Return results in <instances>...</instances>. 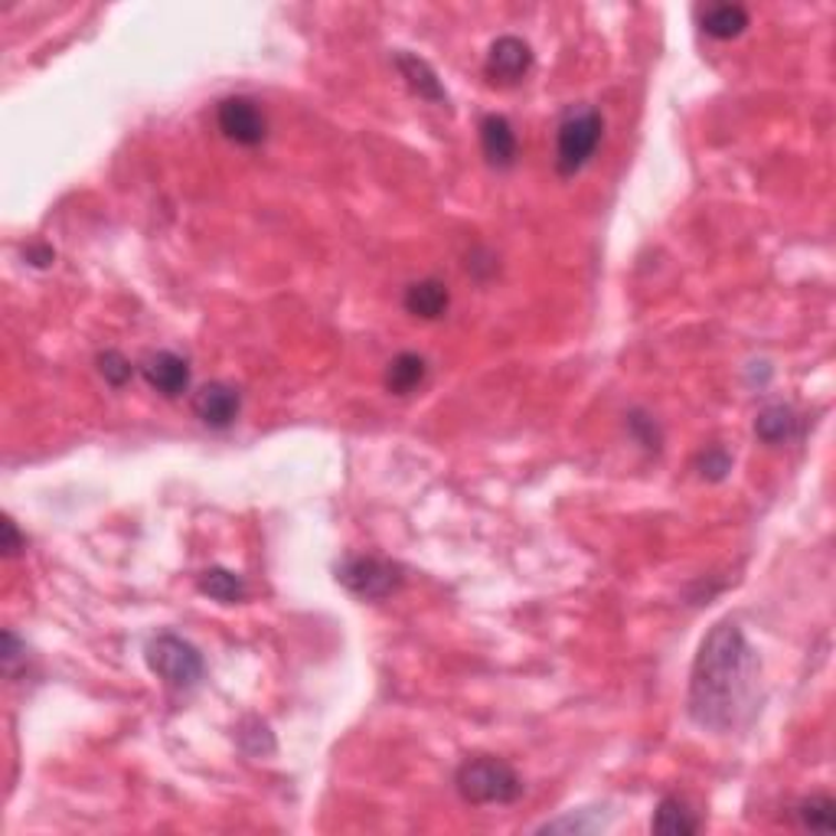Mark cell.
<instances>
[{"label":"cell","instance_id":"obj_1","mask_svg":"<svg viewBox=\"0 0 836 836\" xmlns=\"http://www.w3.org/2000/svg\"><path fill=\"white\" fill-rule=\"evenodd\" d=\"M758 657L742 628L726 618L699 644L689 673V719L712 732H729L752 716Z\"/></svg>","mask_w":836,"mask_h":836},{"label":"cell","instance_id":"obj_2","mask_svg":"<svg viewBox=\"0 0 836 836\" xmlns=\"http://www.w3.org/2000/svg\"><path fill=\"white\" fill-rule=\"evenodd\" d=\"M454 787H458L461 801H468L474 807L513 804L523 794V781L513 771V764H506L503 758H494V754L468 758L454 774Z\"/></svg>","mask_w":836,"mask_h":836},{"label":"cell","instance_id":"obj_3","mask_svg":"<svg viewBox=\"0 0 836 836\" xmlns=\"http://www.w3.org/2000/svg\"><path fill=\"white\" fill-rule=\"evenodd\" d=\"M604 121L591 105L569 108L556 128V170L562 176H576L594 158L601 144Z\"/></svg>","mask_w":836,"mask_h":836},{"label":"cell","instance_id":"obj_4","mask_svg":"<svg viewBox=\"0 0 836 836\" xmlns=\"http://www.w3.org/2000/svg\"><path fill=\"white\" fill-rule=\"evenodd\" d=\"M148 667L154 669L170 689H193L200 679H203V654L176 637V634H158L151 644H148Z\"/></svg>","mask_w":836,"mask_h":836},{"label":"cell","instance_id":"obj_5","mask_svg":"<svg viewBox=\"0 0 836 836\" xmlns=\"http://www.w3.org/2000/svg\"><path fill=\"white\" fill-rule=\"evenodd\" d=\"M336 582L366 601H383L403 586V569L383 556H346L336 566Z\"/></svg>","mask_w":836,"mask_h":836},{"label":"cell","instance_id":"obj_6","mask_svg":"<svg viewBox=\"0 0 836 836\" xmlns=\"http://www.w3.org/2000/svg\"><path fill=\"white\" fill-rule=\"evenodd\" d=\"M216 125L219 131L233 141V144H243V148H255L265 141L268 135V121L258 108V101H251L246 95H229L219 101L216 108Z\"/></svg>","mask_w":836,"mask_h":836},{"label":"cell","instance_id":"obj_7","mask_svg":"<svg viewBox=\"0 0 836 836\" xmlns=\"http://www.w3.org/2000/svg\"><path fill=\"white\" fill-rule=\"evenodd\" d=\"M193 412L196 418L206 425V428H216V431H223V428H229L239 412H243V396L233 389V386H226V383H206L196 396H193Z\"/></svg>","mask_w":836,"mask_h":836},{"label":"cell","instance_id":"obj_8","mask_svg":"<svg viewBox=\"0 0 836 836\" xmlns=\"http://www.w3.org/2000/svg\"><path fill=\"white\" fill-rule=\"evenodd\" d=\"M487 76L494 83L513 85L519 83L529 69H533V50L529 43H523L519 36H501L491 53H487Z\"/></svg>","mask_w":836,"mask_h":836},{"label":"cell","instance_id":"obj_9","mask_svg":"<svg viewBox=\"0 0 836 836\" xmlns=\"http://www.w3.org/2000/svg\"><path fill=\"white\" fill-rule=\"evenodd\" d=\"M144 379L151 389H158L164 399H176L190 389V363L170 350H161V353H151L141 366Z\"/></svg>","mask_w":836,"mask_h":836},{"label":"cell","instance_id":"obj_10","mask_svg":"<svg viewBox=\"0 0 836 836\" xmlns=\"http://www.w3.org/2000/svg\"><path fill=\"white\" fill-rule=\"evenodd\" d=\"M481 148L487 164L497 170H510L516 164L519 144H516V131L503 115H487L481 121Z\"/></svg>","mask_w":836,"mask_h":836},{"label":"cell","instance_id":"obj_11","mask_svg":"<svg viewBox=\"0 0 836 836\" xmlns=\"http://www.w3.org/2000/svg\"><path fill=\"white\" fill-rule=\"evenodd\" d=\"M406 311L412 318H421V321H438L448 304H451V294H448V285L438 281V278H421L416 285L406 288Z\"/></svg>","mask_w":836,"mask_h":836},{"label":"cell","instance_id":"obj_12","mask_svg":"<svg viewBox=\"0 0 836 836\" xmlns=\"http://www.w3.org/2000/svg\"><path fill=\"white\" fill-rule=\"evenodd\" d=\"M396 69L403 73V79L409 83L418 98H425L431 105H448V92H444L441 79L435 76V69L425 60H418L416 53H406V50L396 53Z\"/></svg>","mask_w":836,"mask_h":836},{"label":"cell","instance_id":"obj_13","mask_svg":"<svg viewBox=\"0 0 836 836\" xmlns=\"http://www.w3.org/2000/svg\"><path fill=\"white\" fill-rule=\"evenodd\" d=\"M699 26L712 40H736L749 26V10L739 3H709L699 10Z\"/></svg>","mask_w":836,"mask_h":836},{"label":"cell","instance_id":"obj_14","mask_svg":"<svg viewBox=\"0 0 836 836\" xmlns=\"http://www.w3.org/2000/svg\"><path fill=\"white\" fill-rule=\"evenodd\" d=\"M654 834H667V836H689L699 830V817L689 811L686 801L679 797H664L654 811V821H651Z\"/></svg>","mask_w":836,"mask_h":836},{"label":"cell","instance_id":"obj_15","mask_svg":"<svg viewBox=\"0 0 836 836\" xmlns=\"http://www.w3.org/2000/svg\"><path fill=\"white\" fill-rule=\"evenodd\" d=\"M428 376V363L418 353H399L389 366H386V389L393 396H409Z\"/></svg>","mask_w":836,"mask_h":836},{"label":"cell","instance_id":"obj_16","mask_svg":"<svg viewBox=\"0 0 836 836\" xmlns=\"http://www.w3.org/2000/svg\"><path fill=\"white\" fill-rule=\"evenodd\" d=\"M754 435L764 444H781L797 435V416L791 406H768L754 418Z\"/></svg>","mask_w":836,"mask_h":836},{"label":"cell","instance_id":"obj_17","mask_svg":"<svg viewBox=\"0 0 836 836\" xmlns=\"http://www.w3.org/2000/svg\"><path fill=\"white\" fill-rule=\"evenodd\" d=\"M200 591L206 594V598H213V601H219V604H236V601H243L246 598V582H243V576H236V572H229V569H206L203 576H200Z\"/></svg>","mask_w":836,"mask_h":836},{"label":"cell","instance_id":"obj_18","mask_svg":"<svg viewBox=\"0 0 836 836\" xmlns=\"http://www.w3.org/2000/svg\"><path fill=\"white\" fill-rule=\"evenodd\" d=\"M797 821L804 830H814V834H834L836 830V804L834 797L827 794H814L807 801L797 804Z\"/></svg>","mask_w":836,"mask_h":836},{"label":"cell","instance_id":"obj_19","mask_svg":"<svg viewBox=\"0 0 836 836\" xmlns=\"http://www.w3.org/2000/svg\"><path fill=\"white\" fill-rule=\"evenodd\" d=\"M98 373L105 376V383H108V386L121 389V386L135 376V366L128 363V356H125V353H118V350H105V353H98Z\"/></svg>","mask_w":836,"mask_h":836},{"label":"cell","instance_id":"obj_20","mask_svg":"<svg viewBox=\"0 0 836 836\" xmlns=\"http://www.w3.org/2000/svg\"><path fill=\"white\" fill-rule=\"evenodd\" d=\"M696 471H699V478H706V481H722V478L732 471V458H729V451H722V448H709V451H703V454L696 458Z\"/></svg>","mask_w":836,"mask_h":836},{"label":"cell","instance_id":"obj_21","mask_svg":"<svg viewBox=\"0 0 836 836\" xmlns=\"http://www.w3.org/2000/svg\"><path fill=\"white\" fill-rule=\"evenodd\" d=\"M628 425H631V431L641 438V444H644V448H657V444H661V431H657L654 418L641 416V412H631Z\"/></svg>","mask_w":836,"mask_h":836},{"label":"cell","instance_id":"obj_22","mask_svg":"<svg viewBox=\"0 0 836 836\" xmlns=\"http://www.w3.org/2000/svg\"><path fill=\"white\" fill-rule=\"evenodd\" d=\"M20 654H23V647H20L17 634H13V631H3V669H7V673H13Z\"/></svg>","mask_w":836,"mask_h":836},{"label":"cell","instance_id":"obj_23","mask_svg":"<svg viewBox=\"0 0 836 836\" xmlns=\"http://www.w3.org/2000/svg\"><path fill=\"white\" fill-rule=\"evenodd\" d=\"M3 536H7V539H3V556H17V553L23 549V539H20L17 523H13L10 516L3 519Z\"/></svg>","mask_w":836,"mask_h":836},{"label":"cell","instance_id":"obj_24","mask_svg":"<svg viewBox=\"0 0 836 836\" xmlns=\"http://www.w3.org/2000/svg\"><path fill=\"white\" fill-rule=\"evenodd\" d=\"M53 258H56V251L50 249V246H30V249H26V261H30L33 268H50Z\"/></svg>","mask_w":836,"mask_h":836}]
</instances>
